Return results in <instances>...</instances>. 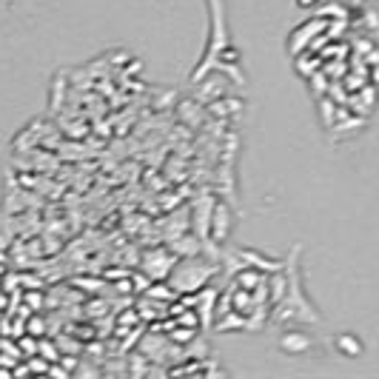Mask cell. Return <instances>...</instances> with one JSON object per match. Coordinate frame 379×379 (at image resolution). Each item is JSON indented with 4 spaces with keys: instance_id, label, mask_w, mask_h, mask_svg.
Segmentation results:
<instances>
[{
    "instance_id": "obj_1",
    "label": "cell",
    "mask_w": 379,
    "mask_h": 379,
    "mask_svg": "<svg viewBox=\"0 0 379 379\" xmlns=\"http://www.w3.org/2000/svg\"><path fill=\"white\" fill-rule=\"evenodd\" d=\"M211 6V43L203 54L200 69H194L192 80L197 83L203 75H208V69L217 63V57H226V46H229V35H226V17H223V0H208Z\"/></svg>"
}]
</instances>
